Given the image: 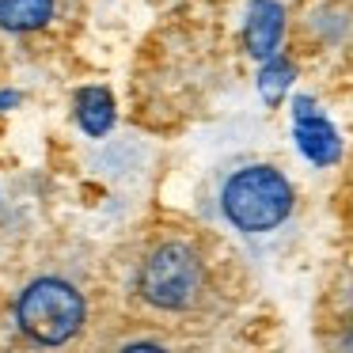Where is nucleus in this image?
<instances>
[{"label": "nucleus", "instance_id": "obj_1", "mask_svg": "<svg viewBox=\"0 0 353 353\" xmlns=\"http://www.w3.org/2000/svg\"><path fill=\"white\" fill-rule=\"evenodd\" d=\"M209 289V262L186 239L148 247L137 266V292L156 312H190Z\"/></svg>", "mask_w": 353, "mask_h": 353}, {"label": "nucleus", "instance_id": "obj_2", "mask_svg": "<svg viewBox=\"0 0 353 353\" xmlns=\"http://www.w3.org/2000/svg\"><path fill=\"white\" fill-rule=\"evenodd\" d=\"M292 186L270 163H247L228 175L221 190V209L239 232H270L289 221L292 213Z\"/></svg>", "mask_w": 353, "mask_h": 353}, {"label": "nucleus", "instance_id": "obj_3", "mask_svg": "<svg viewBox=\"0 0 353 353\" xmlns=\"http://www.w3.org/2000/svg\"><path fill=\"white\" fill-rule=\"evenodd\" d=\"M84 296L61 277H39L23 289L16 304V323L31 342L39 345H61L84 323Z\"/></svg>", "mask_w": 353, "mask_h": 353}, {"label": "nucleus", "instance_id": "obj_4", "mask_svg": "<svg viewBox=\"0 0 353 353\" xmlns=\"http://www.w3.org/2000/svg\"><path fill=\"white\" fill-rule=\"evenodd\" d=\"M54 16V0H0V27L4 31H39Z\"/></svg>", "mask_w": 353, "mask_h": 353}, {"label": "nucleus", "instance_id": "obj_5", "mask_svg": "<svg viewBox=\"0 0 353 353\" xmlns=\"http://www.w3.org/2000/svg\"><path fill=\"white\" fill-rule=\"evenodd\" d=\"M281 34V8L270 4V0H254L251 8V23H247V42H251L254 54H270Z\"/></svg>", "mask_w": 353, "mask_h": 353}, {"label": "nucleus", "instance_id": "obj_6", "mask_svg": "<svg viewBox=\"0 0 353 353\" xmlns=\"http://www.w3.org/2000/svg\"><path fill=\"white\" fill-rule=\"evenodd\" d=\"M110 95L103 92V88H88V92H80V125H84L88 133H107L110 125Z\"/></svg>", "mask_w": 353, "mask_h": 353}, {"label": "nucleus", "instance_id": "obj_7", "mask_svg": "<svg viewBox=\"0 0 353 353\" xmlns=\"http://www.w3.org/2000/svg\"><path fill=\"white\" fill-rule=\"evenodd\" d=\"M342 350H353V330H350V334H342Z\"/></svg>", "mask_w": 353, "mask_h": 353}]
</instances>
